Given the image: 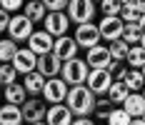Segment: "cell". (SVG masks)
I'll return each instance as SVG.
<instances>
[{
	"mask_svg": "<svg viewBox=\"0 0 145 125\" xmlns=\"http://www.w3.org/2000/svg\"><path fill=\"white\" fill-rule=\"evenodd\" d=\"M95 100L98 98L88 90V85H78V88H70L65 105L70 108V113L75 118H90L95 113Z\"/></svg>",
	"mask_w": 145,
	"mask_h": 125,
	"instance_id": "cell-1",
	"label": "cell"
},
{
	"mask_svg": "<svg viewBox=\"0 0 145 125\" xmlns=\"http://www.w3.org/2000/svg\"><path fill=\"white\" fill-rule=\"evenodd\" d=\"M88 75H90V68H88L85 60H80V58L63 63V70H60V78L65 80V85H68V88L85 85V83H88Z\"/></svg>",
	"mask_w": 145,
	"mask_h": 125,
	"instance_id": "cell-2",
	"label": "cell"
},
{
	"mask_svg": "<svg viewBox=\"0 0 145 125\" xmlns=\"http://www.w3.org/2000/svg\"><path fill=\"white\" fill-rule=\"evenodd\" d=\"M68 93H70V88L65 85L63 78H50V80H45L43 100L48 105H63V103L68 100Z\"/></svg>",
	"mask_w": 145,
	"mask_h": 125,
	"instance_id": "cell-3",
	"label": "cell"
},
{
	"mask_svg": "<svg viewBox=\"0 0 145 125\" xmlns=\"http://www.w3.org/2000/svg\"><path fill=\"white\" fill-rule=\"evenodd\" d=\"M33 25H35V23H30V20H28V18H25L23 13L10 15V25H8V38H10L13 43H23V40L28 43V40H30V35L35 33V30H33Z\"/></svg>",
	"mask_w": 145,
	"mask_h": 125,
	"instance_id": "cell-4",
	"label": "cell"
},
{
	"mask_svg": "<svg viewBox=\"0 0 145 125\" xmlns=\"http://www.w3.org/2000/svg\"><path fill=\"white\" fill-rule=\"evenodd\" d=\"M68 18L75 25H85V23H93L95 18V5L90 0H70L68 3Z\"/></svg>",
	"mask_w": 145,
	"mask_h": 125,
	"instance_id": "cell-5",
	"label": "cell"
},
{
	"mask_svg": "<svg viewBox=\"0 0 145 125\" xmlns=\"http://www.w3.org/2000/svg\"><path fill=\"white\" fill-rule=\"evenodd\" d=\"M113 75L108 73V70H90V75H88V90L93 93L95 98H105L108 95V90L113 88Z\"/></svg>",
	"mask_w": 145,
	"mask_h": 125,
	"instance_id": "cell-6",
	"label": "cell"
},
{
	"mask_svg": "<svg viewBox=\"0 0 145 125\" xmlns=\"http://www.w3.org/2000/svg\"><path fill=\"white\" fill-rule=\"evenodd\" d=\"M75 43L78 48H85V53L90 48L100 45V30H98V23H85V25H78L75 28Z\"/></svg>",
	"mask_w": 145,
	"mask_h": 125,
	"instance_id": "cell-7",
	"label": "cell"
},
{
	"mask_svg": "<svg viewBox=\"0 0 145 125\" xmlns=\"http://www.w3.org/2000/svg\"><path fill=\"white\" fill-rule=\"evenodd\" d=\"M45 33L48 35H53L55 40L58 38H63V35H68V28H70V18H68V13H48L45 15Z\"/></svg>",
	"mask_w": 145,
	"mask_h": 125,
	"instance_id": "cell-8",
	"label": "cell"
},
{
	"mask_svg": "<svg viewBox=\"0 0 145 125\" xmlns=\"http://www.w3.org/2000/svg\"><path fill=\"white\" fill-rule=\"evenodd\" d=\"M48 103L45 100H38V98H30V100H25V105L20 108L23 110V120L28 125H33V123H43L45 120V115H48Z\"/></svg>",
	"mask_w": 145,
	"mask_h": 125,
	"instance_id": "cell-9",
	"label": "cell"
},
{
	"mask_svg": "<svg viewBox=\"0 0 145 125\" xmlns=\"http://www.w3.org/2000/svg\"><path fill=\"white\" fill-rule=\"evenodd\" d=\"M53 45H55V38L53 35H48L45 30H35L30 35V40H28V50H33L38 58H43V55H50L53 53Z\"/></svg>",
	"mask_w": 145,
	"mask_h": 125,
	"instance_id": "cell-10",
	"label": "cell"
},
{
	"mask_svg": "<svg viewBox=\"0 0 145 125\" xmlns=\"http://www.w3.org/2000/svg\"><path fill=\"white\" fill-rule=\"evenodd\" d=\"M85 63H88L90 70H108V65L113 63L108 45H95V48H90L85 53Z\"/></svg>",
	"mask_w": 145,
	"mask_h": 125,
	"instance_id": "cell-11",
	"label": "cell"
},
{
	"mask_svg": "<svg viewBox=\"0 0 145 125\" xmlns=\"http://www.w3.org/2000/svg\"><path fill=\"white\" fill-rule=\"evenodd\" d=\"M10 65L15 68L18 75H30V73L38 70V55H35L33 50H28V48H20L18 55H15V60L10 63Z\"/></svg>",
	"mask_w": 145,
	"mask_h": 125,
	"instance_id": "cell-12",
	"label": "cell"
},
{
	"mask_svg": "<svg viewBox=\"0 0 145 125\" xmlns=\"http://www.w3.org/2000/svg\"><path fill=\"white\" fill-rule=\"evenodd\" d=\"M78 43H75V38H70V35H63V38H58L55 40V45H53V55L58 58L60 63H68V60H75L78 58Z\"/></svg>",
	"mask_w": 145,
	"mask_h": 125,
	"instance_id": "cell-13",
	"label": "cell"
},
{
	"mask_svg": "<svg viewBox=\"0 0 145 125\" xmlns=\"http://www.w3.org/2000/svg\"><path fill=\"white\" fill-rule=\"evenodd\" d=\"M123 28L125 23L120 18H103L98 23V30H100V40H108V43H115L123 38Z\"/></svg>",
	"mask_w": 145,
	"mask_h": 125,
	"instance_id": "cell-14",
	"label": "cell"
},
{
	"mask_svg": "<svg viewBox=\"0 0 145 125\" xmlns=\"http://www.w3.org/2000/svg\"><path fill=\"white\" fill-rule=\"evenodd\" d=\"M75 115L70 113L68 105H50L45 115V125H72Z\"/></svg>",
	"mask_w": 145,
	"mask_h": 125,
	"instance_id": "cell-15",
	"label": "cell"
},
{
	"mask_svg": "<svg viewBox=\"0 0 145 125\" xmlns=\"http://www.w3.org/2000/svg\"><path fill=\"white\" fill-rule=\"evenodd\" d=\"M60 70H63V63H60L53 53H50V55L38 58V73L43 75L45 80H50V78H60Z\"/></svg>",
	"mask_w": 145,
	"mask_h": 125,
	"instance_id": "cell-16",
	"label": "cell"
},
{
	"mask_svg": "<svg viewBox=\"0 0 145 125\" xmlns=\"http://www.w3.org/2000/svg\"><path fill=\"white\" fill-rule=\"evenodd\" d=\"M3 98H5L8 105H18V108H23L25 100H28V93H25L23 83H13V85H8V88H3Z\"/></svg>",
	"mask_w": 145,
	"mask_h": 125,
	"instance_id": "cell-17",
	"label": "cell"
},
{
	"mask_svg": "<svg viewBox=\"0 0 145 125\" xmlns=\"http://www.w3.org/2000/svg\"><path fill=\"white\" fill-rule=\"evenodd\" d=\"M123 110L128 113L133 120H135V118H145V100H143V95H140V93H130L128 100L123 103Z\"/></svg>",
	"mask_w": 145,
	"mask_h": 125,
	"instance_id": "cell-18",
	"label": "cell"
},
{
	"mask_svg": "<svg viewBox=\"0 0 145 125\" xmlns=\"http://www.w3.org/2000/svg\"><path fill=\"white\" fill-rule=\"evenodd\" d=\"M23 110L18 105H0V125H23Z\"/></svg>",
	"mask_w": 145,
	"mask_h": 125,
	"instance_id": "cell-19",
	"label": "cell"
},
{
	"mask_svg": "<svg viewBox=\"0 0 145 125\" xmlns=\"http://www.w3.org/2000/svg\"><path fill=\"white\" fill-rule=\"evenodd\" d=\"M23 88H25V93L33 98L43 95V88H45V78L35 70V73H30V75H25V80H23Z\"/></svg>",
	"mask_w": 145,
	"mask_h": 125,
	"instance_id": "cell-20",
	"label": "cell"
},
{
	"mask_svg": "<svg viewBox=\"0 0 145 125\" xmlns=\"http://www.w3.org/2000/svg\"><path fill=\"white\" fill-rule=\"evenodd\" d=\"M25 18H28L30 23H40L45 20V15H48V8H45V0H30L25 3Z\"/></svg>",
	"mask_w": 145,
	"mask_h": 125,
	"instance_id": "cell-21",
	"label": "cell"
},
{
	"mask_svg": "<svg viewBox=\"0 0 145 125\" xmlns=\"http://www.w3.org/2000/svg\"><path fill=\"white\" fill-rule=\"evenodd\" d=\"M128 95H130V90L125 88V83H113V88L108 90V95H105V98H108L113 105H120V108H123V103L128 100Z\"/></svg>",
	"mask_w": 145,
	"mask_h": 125,
	"instance_id": "cell-22",
	"label": "cell"
},
{
	"mask_svg": "<svg viewBox=\"0 0 145 125\" xmlns=\"http://www.w3.org/2000/svg\"><path fill=\"white\" fill-rule=\"evenodd\" d=\"M125 65L130 70H143L145 65V50L140 48V45H133L130 53H128V58H125Z\"/></svg>",
	"mask_w": 145,
	"mask_h": 125,
	"instance_id": "cell-23",
	"label": "cell"
},
{
	"mask_svg": "<svg viewBox=\"0 0 145 125\" xmlns=\"http://www.w3.org/2000/svg\"><path fill=\"white\" fill-rule=\"evenodd\" d=\"M125 88L130 90V93H143V88H145V78H143V73L140 70H128V75H125Z\"/></svg>",
	"mask_w": 145,
	"mask_h": 125,
	"instance_id": "cell-24",
	"label": "cell"
},
{
	"mask_svg": "<svg viewBox=\"0 0 145 125\" xmlns=\"http://www.w3.org/2000/svg\"><path fill=\"white\" fill-rule=\"evenodd\" d=\"M108 50H110V58H113L115 63H125V58H128V53H130V45L120 38V40L110 43V45H108Z\"/></svg>",
	"mask_w": 145,
	"mask_h": 125,
	"instance_id": "cell-25",
	"label": "cell"
},
{
	"mask_svg": "<svg viewBox=\"0 0 145 125\" xmlns=\"http://www.w3.org/2000/svg\"><path fill=\"white\" fill-rule=\"evenodd\" d=\"M18 43H13L10 38H5V40H0V63H13L15 55H18Z\"/></svg>",
	"mask_w": 145,
	"mask_h": 125,
	"instance_id": "cell-26",
	"label": "cell"
},
{
	"mask_svg": "<svg viewBox=\"0 0 145 125\" xmlns=\"http://www.w3.org/2000/svg\"><path fill=\"white\" fill-rule=\"evenodd\" d=\"M140 38H143V30H140V25L138 23H130V25H125L123 28V40L128 43V45H140Z\"/></svg>",
	"mask_w": 145,
	"mask_h": 125,
	"instance_id": "cell-27",
	"label": "cell"
},
{
	"mask_svg": "<svg viewBox=\"0 0 145 125\" xmlns=\"http://www.w3.org/2000/svg\"><path fill=\"white\" fill-rule=\"evenodd\" d=\"M110 113H113V103L108 100V98H98L95 100V120H105L108 123V118H110Z\"/></svg>",
	"mask_w": 145,
	"mask_h": 125,
	"instance_id": "cell-28",
	"label": "cell"
},
{
	"mask_svg": "<svg viewBox=\"0 0 145 125\" xmlns=\"http://www.w3.org/2000/svg\"><path fill=\"white\" fill-rule=\"evenodd\" d=\"M100 10H103V18H120V13H123V3H120V0H103Z\"/></svg>",
	"mask_w": 145,
	"mask_h": 125,
	"instance_id": "cell-29",
	"label": "cell"
},
{
	"mask_svg": "<svg viewBox=\"0 0 145 125\" xmlns=\"http://www.w3.org/2000/svg\"><path fill=\"white\" fill-rule=\"evenodd\" d=\"M15 78H18V73H15V68L10 65V63H3V65H0V85H3V88H8V85L18 83Z\"/></svg>",
	"mask_w": 145,
	"mask_h": 125,
	"instance_id": "cell-30",
	"label": "cell"
},
{
	"mask_svg": "<svg viewBox=\"0 0 145 125\" xmlns=\"http://www.w3.org/2000/svg\"><path fill=\"white\" fill-rule=\"evenodd\" d=\"M130 123H133V118L123 108H113L110 118H108V125H130Z\"/></svg>",
	"mask_w": 145,
	"mask_h": 125,
	"instance_id": "cell-31",
	"label": "cell"
},
{
	"mask_svg": "<svg viewBox=\"0 0 145 125\" xmlns=\"http://www.w3.org/2000/svg\"><path fill=\"white\" fill-rule=\"evenodd\" d=\"M48 13H68V0H45Z\"/></svg>",
	"mask_w": 145,
	"mask_h": 125,
	"instance_id": "cell-32",
	"label": "cell"
},
{
	"mask_svg": "<svg viewBox=\"0 0 145 125\" xmlns=\"http://www.w3.org/2000/svg\"><path fill=\"white\" fill-rule=\"evenodd\" d=\"M20 8H23V0H0V10H5L8 15H10V13L18 15Z\"/></svg>",
	"mask_w": 145,
	"mask_h": 125,
	"instance_id": "cell-33",
	"label": "cell"
},
{
	"mask_svg": "<svg viewBox=\"0 0 145 125\" xmlns=\"http://www.w3.org/2000/svg\"><path fill=\"white\" fill-rule=\"evenodd\" d=\"M8 25H10V15L0 10V33H8Z\"/></svg>",
	"mask_w": 145,
	"mask_h": 125,
	"instance_id": "cell-34",
	"label": "cell"
},
{
	"mask_svg": "<svg viewBox=\"0 0 145 125\" xmlns=\"http://www.w3.org/2000/svg\"><path fill=\"white\" fill-rule=\"evenodd\" d=\"M72 125H95V120H90V118H75Z\"/></svg>",
	"mask_w": 145,
	"mask_h": 125,
	"instance_id": "cell-35",
	"label": "cell"
},
{
	"mask_svg": "<svg viewBox=\"0 0 145 125\" xmlns=\"http://www.w3.org/2000/svg\"><path fill=\"white\" fill-rule=\"evenodd\" d=\"M130 125H145V118H135V120H133Z\"/></svg>",
	"mask_w": 145,
	"mask_h": 125,
	"instance_id": "cell-36",
	"label": "cell"
},
{
	"mask_svg": "<svg viewBox=\"0 0 145 125\" xmlns=\"http://www.w3.org/2000/svg\"><path fill=\"white\" fill-rule=\"evenodd\" d=\"M138 25H140V30H143V33H145V15H143V18H140V23H138Z\"/></svg>",
	"mask_w": 145,
	"mask_h": 125,
	"instance_id": "cell-37",
	"label": "cell"
},
{
	"mask_svg": "<svg viewBox=\"0 0 145 125\" xmlns=\"http://www.w3.org/2000/svg\"><path fill=\"white\" fill-rule=\"evenodd\" d=\"M140 48L145 50V33H143V38H140Z\"/></svg>",
	"mask_w": 145,
	"mask_h": 125,
	"instance_id": "cell-38",
	"label": "cell"
},
{
	"mask_svg": "<svg viewBox=\"0 0 145 125\" xmlns=\"http://www.w3.org/2000/svg\"><path fill=\"white\" fill-rule=\"evenodd\" d=\"M140 73H143V78H145V65H143V70H140Z\"/></svg>",
	"mask_w": 145,
	"mask_h": 125,
	"instance_id": "cell-39",
	"label": "cell"
},
{
	"mask_svg": "<svg viewBox=\"0 0 145 125\" xmlns=\"http://www.w3.org/2000/svg\"><path fill=\"white\" fill-rule=\"evenodd\" d=\"M140 95H143V100H145V88H143V93H140Z\"/></svg>",
	"mask_w": 145,
	"mask_h": 125,
	"instance_id": "cell-40",
	"label": "cell"
},
{
	"mask_svg": "<svg viewBox=\"0 0 145 125\" xmlns=\"http://www.w3.org/2000/svg\"><path fill=\"white\" fill-rule=\"evenodd\" d=\"M33 125H45V120H43V123H33Z\"/></svg>",
	"mask_w": 145,
	"mask_h": 125,
	"instance_id": "cell-41",
	"label": "cell"
},
{
	"mask_svg": "<svg viewBox=\"0 0 145 125\" xmlns=\"http://www.w3.org/2000/svg\"><path fill=\"white\" fill-rule=\"evenodd\" d=\"M0 65H3V63H0Z\"/></svg>",
	"mask_w": 145,
	"mask_h": 125,
	"instance_id": "cell-42",
	"label": "cell"
}]
</instances>
